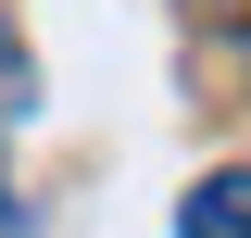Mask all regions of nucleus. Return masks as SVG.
<instances>
[{"label":"nucleus","instance_id":"f257e3e1","mask_svg":"<svg viewBox=\"0 0 251 238\" xmlns=\"http://www.w3.org/2000/svg\"><path fill=\"white\" fill-rule=\"evenodd\" d=\"M176 238H251V163H226V176H201L176 201Z\"/></svg>","mask_w":251,"mask_h":238},{"label":"nucleus","instance_id":"f03ea898","mask_svg":"<svg viewBox=\"0 0 251 238\" xmlns=\"http://www.w3.org/2000/svg\"><path fill=\"white\" fill-rule=\"evenodd\" d=\"M201 13H214V25H226V38H251V0H201Z\"/></svg>","mask_w":251,"mask_h":238},{"label":"nucleus","instance_id":"7ed1b4c3","mask_svg":"<svg viewBox=\"0 0 251 238\" xmlns=\"http://www.w3.org/2000/svg\"><path fill=\"white\" fill-rule=\"evenodd\" d=\"M0 238H38V226H25V201H13V188H0Z\"/></svg>","mask_w":251,"mask_h":238}]
</instances>
